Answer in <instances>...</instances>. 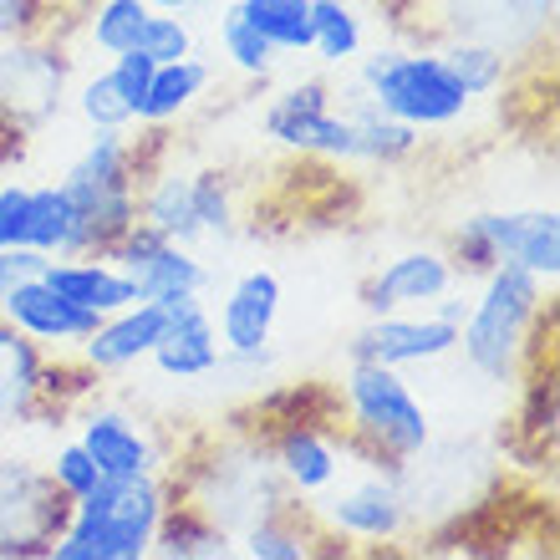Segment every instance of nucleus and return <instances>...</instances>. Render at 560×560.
<instances>
[{"mask_svg":"<svg viewBox=\"0 0 560 560\" xmlns=\"http://www.w3.org/2000/svg\"><path fill=\"white\" fill-rule=\"evenodd\" d=\"M266 138H276V143L291 148V153H306V159L357 163V128L337 107L326 77H306V82L285 88L280 97H270Z\"/></svg>","mask_w":560,"mask_h":560,"instance_id":"nucleus-9","label":"nucleus"},{"mask_svg":"<svg viewBox=\"0 0 560 560\" xmlns=\"http://www.w3.org/2000/svg\"><path fill=\"white\" fill-rule=\"evenodd\" d=\"M46 362L51 352L0 316V433L46 423Z\"/></svg>","mask_w":560,"mask_h":560,"instance_id":"nucleus-19","label":"nucleus"},{"mask_svg":"<svg viewBox=\"0 0 560 560\" xmlns=\"http://www.w3.org/2000/svg\"><path fill=\"white\" fill-rule=\"evenodd\" d=\"M479 224V235L489 240V250L500 266L530 270L535 280L556 285L560 276V214L550 205L540 209H485L469 214Z\"/></svg>","mask_w":560,"mask_h":560,"instance_id":"nucleus-14","label":"nucleus"},{"mask_svg":"<svg viewBox=\"0 0 560 560\" xmlns=\"http://www.w3.org/2000/svg\"><path fill=\"white\" fill-rule=\"evenodd\" d=\"M220 331H214V311L199 301V295H184L168 306V326H163L159 347L148 352V362L174 377V383H194V377H209L220 372Z\"/></svg>","mask_w":560,"mask_h":560,"instance_id":"nucleus-16","label":"nucleus"},{"mask_svg":"<svg viewBox=\"0 0 560 560\" xmlns=\"http://www.w3.org/2000/svg\"><path fill=\"white\" fill-rule=\"evenodd\" d=\"M337 413L352 454L377 469L402 474L433 443V418L413 387L402 383V368L347 362V377L337 387Z\"/></svg>","mask_w":560,"mask_h":560,"instance_id":"nucleus-2","label":"nucleus"},{"mask_svg":"<svg viewBox=\"0 0 560 560\" xmlns=\"http://www.w3.org/2000/svg\"><path fill=\"white\" fill-rule=\"evenodd\" d=\"M352 82L413 133H448L474 107L433 46H362L352 57Z\"/></svg>","mask_w":560,"mask_h":560,"instance_id":"nucleus-4","label":"nucleus"},{"mask_svg":"<svg viewBox=\"0 0 560 560\" xmlns=\"http://www.w3.org/2000/svg\"><path fill=\"white\" fill-rule=\"evenodd\" d=\"M153 72H159V61L153 57H143V51H118L113 57V67H107V77H113V88L122 92V103L133 107V122H138V107H143V97H148V82H153Z\"/></svg>","mask_w":560,"mask_h":560,"instance_id":"nucleus-32","label":"nucleus"},{"mask_svg":"<svg viewBox=\"0 0 560 560\" xmlns=\"http://www.w3.org/2000/svg\"><path fill=\"white\" fill-rule=\"evenodd\" d=\"M209 82H214V67H209V61H199V57L163 61L159 72H153V82H148V97H143V107H138V122H143V128H168V122H178L184 113L199 107V97L209 92Z\"/></svg>","mask_w":560,"mask_h":560,"instance_id":"nucleus-22","label":"nucleus"},{"mask_svg":"<svg viewBox=\"0 0 560 560\" xmlns=\"http://www.w3.org/2000/svg\"><path fill=\"white\" fill-rule=\"evenodd\" d=\"M42 280L51 291L67 295V301H77V306L97 311V316H113V311L138 301L133 276L122 266H113L107 255H67V260H51V266L42 270Z\"/></svg>","mask_w":560,"mask_h":560,"instance_id":"nucleus-20","label":"nucleus"},{"mask_svg":"<svg viewBox=\"0 0 560 560\" xmlns=\"http://www.w3.org/2000/svg\"><path fill=\"white\" fill-rule=\"evenodd\" d=\"M72 235H77V209L61 194V184H42L31 189V209H26V250H42L51 260L72 255Z\"/></svg>","mask_w":560,"mask_h":560,"instance_id":"nucleus-25","label":"nucleus"},{"mask_svg":"<svg viewBox=\"0 0 560 560\" xmlns=\"http://www.w3.org/2000/svg\"><path fill=\"white\" fill-rule=\"evenodd\" d=\"M46 266H51V255L26 250V245H15V250H0V301H5V291H11L15 280L42 276Z\"/></svg>","mask_w":560,"mask_h":560,"instance_id":"nucleus-35","label":"nucleus"},{"mask_svg":"<svg viewBox=\"0 0 560 560\" xmlns=\"http://www.w3.org/2000/svg\"><path fill=\"white\" fill-rule=\"evenodd\" d=\"M148 5H153V11H194V5H205V0H148Z\"/></svg>","mask_w":560,"mask_h":560,"instance_id":"nucleus-36","label":"nucleus"},{"mask_svg":"<svg viewBox=\"0 0 560 560\" xmlns=\"http://www.w3.org/2000/svg\"><path fill=\"white\" fill-rule=\"evenodd\" d=\"M458 352V326L439 322L433 311H387L372 316L352 341H347V362H377V368H423L439 357Z\"/></svg>","mask_w":560,"mask_h":560,"instance_id":"nucleus-11","label":"nucleus"},{"mask_svg":"<svg viewBox=\"0 0 560 560\" xmlns=\"http://www.w3.org/2000/svg\"><path fill=\"white\" fill-rule=\"evenodd\" d=\"M82 448L92 454L103 479H138V474H163V454L153 433L122 408H92L82 418Z\"/></svg>","mask_w":560,"mask_h":560,"instance_id":"nucleus-17","label":"nucleus"},{"mask_svg":"<svg viewBox=\"0 0 560 560\" xmlns=\"http://www.w3.org/2000/svg\"><path fill=\"white\" fill-rule=\"evenodd\" d=\"M72 103H77V118L88 122L92 133H103V128H133V107L122 103V92L113 88V77L103 72H92L77 82L72 92Z\"/></svg>","mask_w":560,"mask_h":560,"instance_id":"nucleus-29","label":"nucleus"},{"mask_svg":"<svg viewBox=\"0 0 560 560\" xmlns=\"http://www.w3.org/2000/svg\"><path fill=\"white\" fill-rule=\"evenodd\" d=\"M113 266H122L138 285V301H159V306H174L184 295H205L209 291V266L194 255V245H174L163 240L153 224H128L113 250H107Z\"/></svg>","mask_w":560,"mask_h":560,"instance_id":"nucleus-10","label":"nucleus"},{"mask_svg":"<svg viewBox=\"0 0 560 560\" xmlns=\"http://www.w3.org/2000/svg\"><path fill=\"white\" fill-rule=\"evenodd\" d=\"M322 500V494H316ZM311 515L322 520V530L337 540L341 550L352 546H393L413 525V494H408V469H377L357 474L347 489H326L322 504H311Z\"/></svg>","mask_w":560,"mask_h":560,"instance_id":"nucleus-7","label":"nucleus"},{"mask_svg":"<svg viewBox=\"0 0 560 560\" xmlns=\"http://www.w3.org/2000/svg\"><path fill=\"white\" fill-rule=\"evenodd\" d=\"M550 337V285L520 266H494L458 326V352L494 387H515L540 368V341Z\"/></svg>","mask_w":560,"mask_h":560,"instance_id":"nucleus-1","label":"nucleus"},{"mask_svg":"<svg viewBox=\"0 0 560 560\" xmlns=\"http://www.w3.org/2000/svg\"><path fill=\"white\" fill-rule=\"evenodd\" d=\"M72 57L51 42V31H31L0 42V153L36 138L67 103Z\"/></svg>","mask_w":560,"mask_h":560,"instance_id":"nucleus-6","label":"nucleus"},{"mask_svg":"<svg viewBox=\"0 0 560 560\" xmlns=\"http://www.w3.org/2000/svg\"><path fill=\"white\" fill-rule=\"evenodd\" d=\"M220 51L240 77H255V82H266V77L276 72V57H280L276 46L240 15V5H224V15H220Z\"/></svg>","mask_w":560,"mask_h":560,"instance_id":"nucleus-28","label":"nucleus"},{"mask_svg":"<svg viewBox=\"0 0 560 560\" xmlns=\"http://www.w3.org/2000/svg\"><path fill=\"white\" fill-rule=\"evenodd\" d=\"M153 556H168V560L235 556V535L224 530L220 520H209L199 504L174 500V494H168V510H163L159 535H153Z\"/></svg>","mask_w":560,"mask_h":560,"instance_id":"nucleus-21","label":"nucleus"},{"mask_svg":"<svg viewBox=\"0 0 560 560\" xmlns=\"http://www.w3.org/2000/svg\"><path fill=\"white\" fill-rule=\"evenodd\" d=\"M250 439L266 448L270 469L280 474V485L291 489L295 500H316L347 474L352 443L341 433V413H285V402L270 398L266 408H255Z\"/></svg>","mask_w":560,"mask_h":560,"instance_id":"nucleus-5","label":"nucleus"},{"mask_svg":"<svg viewBox=\"0 0 560 560\" xmlns=\"http://www.w3.org/2000/svg\"><path fill=\"white\" fill-rule=\"evenodd\" d=\"M46 474L57 479V489L67 494V500H82V494H92V489L103 485V474H97V464H92V454L82 448V443H61L57 454H51V464H46Z\"/></svg>","mask_w":560,"mask_h":560,"instance_id":"nucleus-31","label":"nucleus"},{"mask_svg":"<svg viewBox=\"0 0 560 560\" xmlns=\"http://www.w3.org/2000/svg\"><path fill=\"white\" fill-rule=\"evenodd\" d=\"M138 51L143 57H153L163 67V61H178V57H194V31L189 21L178 11H153L148 15L143 36H138Z\"/></svg>","mask_w":560,"mask_h":560,"instance_id":"nucleus-30","label":"nucleus"},{"mask_svg":"<svg viewBox=\"0 0 560 560\" xmlns=\"http://www.w3.org/2000/svg\"><path fill=\"white\" fill-rule=\"evenodd\" d=\"M464 285L454 260L443 255V245H413V250L393 255L387 266H377L362 280V306L368 316H387V311H428L443 291Z\"/></svg>","mask_w":560,"mask_h":560,"instance_id":"nucleus-12","label":"nucleus"},{"mask_svg":"<svg viewBox=\"0 0 560 560\" xmlns=\"http://www.w3.org/2000/svg\"><path fill=\"white\" fill-rule=\"evenodd\" d=\"M163 326H168V306H159V301H133V306L103 316L97 331L77 347V357H82L97 377L122 372V368H138V362H148V352L159 347Z\"/></svg>","mask_w":560,"mask_h":560,"instance_id":"nucleus-18","label":"nucleus"},{"mask_svg":"<svg viewBox=\"0 0 560 560\" xmlns=\"http://www.w3.org/2000/svg\"><path fill=\"white\" fill-rule=\"evenodd\" d=\"M550 5H560V0H550Z\"/></svg>","mask_w":560,"mask_h":560,"instance_id":"nucleus-37","label":"nucleus"},{"mask_svg":"<svg viewBox=\"0 0 560 560\" xmlns=\"http://www.w3.org/2000/svg\"><path fill=\"white\" fill-rule=\"evenodd\" d=\"M51 31V0H0V42Z\"/></svg>","mask_w":560,"mask_h":560,"instance_id":"nucleus-34","label":"nucleus"},{"mask_svg":"<svg viewBox=\"0 0 560 560\" xmlns=\"http://www.w3.org/2000/svg\"><path fill=\"white\" fill-rule=\"evenodd\" d=\"M368 46V26L352 0H311V57L322 67H352Z\"/></svg>","mask_w":560,"mask_h":560,"instance_id":"nucleus-24","label":"nucleus"},{"mask_svg":"<svg viewBox=\"0 0 560 560\" xmlns=\"http://www.w3.org/2000/svg\"><path fill=\"white\" fill-rule=\"evenodd\" d=\"M168 510V479L138 474V479H103V485L72 500V515L51 540L46 560H143L153 556V535Z\"/></svg>","mask_w":560,"mask_h":560,"instance_id":"nucleus-3","label":"nucleus"},{"mask_svg":"<svg viewBox=\"0 0 560 560\" xmlns=\"http://www.w3.org/2000/svg\"><path fill=\"white\" fill-rule=\"evenodd\" d=\"M280 301H285V291H280L276 270H266V266L245 270V276L224 291L220 316H214L224 357L266 352L270 337H276V322H280Z\"/></svg>","mask_w":560,"mask_h":560,"instance_id":"nucleus-15","label":"nucleus"},{"mask_svg":"<svg viewBox=\"0 0 560 560\" xmlns=\"http://www.w3.org/2000/svg\"><path fill=\"white\" fill-rule=\"evenodd\" d=\"M26 209H31V189L26 184H0V250L26 245Z\"/></svg>","mask_w":560,"mask_h":560,"instance_id":"nucleus-33","label":"nucleus"},{"mask_svg":"<svg viewBox=\"0 0 560 560\" xmlns=\"http://www.w3.org/2000/svg\"><path fill=\"white\" fill-rule=\"evenodd\" d=\"M443 57V67L454 72V82L464 92H469L474 103H485V97H500L510 82H515V61L504 57L500 46H489V42H469V36H454V42H439L433 46Z\"/></svg>","mask_w":560,"mask_h":560,"instance_id":"nucleus-23","label":"nucleus"},{"mask_svg":"<svg viewBox=\"0 0 560 560\" xmlns=\"http://www.w3.org/2000/svg\"><path fill=\"white\" fill-rule=\"evenodd\" d=\"M0 316L15 326V331H26L42 352H77L82 341L97 331V311L77 306V301H67L61 291H51L42 276H26L15 280L11 291H5V301H0Z\"/></svg>","mask_w":560,"mask_h":560,"instance_id":"nucleus-13","label":"nucleus"},{"mask_svg":"<svg viewBox=\"0 0 560 560\" xmlns=\"http://www.w3.org/2000/svg\"><path fill=\"white\" fill-rule=\"evenodd\" d=\"M72 500L31 458H0V560H46Z\"/></svg>","mask_w":560,"mask_h":560,"instance_id":"nucleus-8","label":"nucleus"},{"mask_svg":"<svg viewBox=\"0 0 560 560\" xmlns=\"http://www.w3.org/2000/svg\"><path fill=\"white\" fill-rule=\"evenodd\" d=\"M240 15L266 36L276 51H311V0H235Z\"/></svg>","mask_w":560,"mask_h":560,"instance_id":"nucleus-26","label":"nucleus"},{"mask_svg":"<svg viewBox=\"0 0 560 560\" xmlns=\"http://www.w3.org/2000/svg\"><path fill=\"white\" fill-rule=\"evenodd\" d=\"M148 15H153L148 0H97L88 15V36L103 57H118V51H133L138 46Z\"/></svg>","mask_w":560,"mask_h":560,"instance_id":"nucleus-27","label":"nucleus"}]
</instances>
